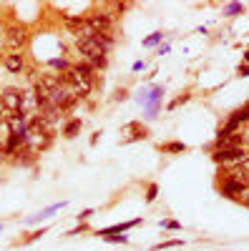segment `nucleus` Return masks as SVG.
I'll return each instance as SVG.
<instances>
[{
  "mask_svg": "<svg viewBox=\"0 0 249 251\" xmlns=\"http://www.w3.org/2000/svg\"><path fill=\"white\" fill-rule=\"evenodd\" d=\"M186 100H189V96H181V98H176V100L169 103V108H176V106H181V103H186Z\"/></svg>",
  "mask_w": 249,
  "mask_h": 251,
  "instance_id": "obj_24",
  "label": "nucleus"
},
{
  "mask_svg": "<svg viewBox=\"0 0 249 251\" xmlns=\"http://www.w3.org/2000/svg\"><path fill=\"white\" fill-rule=\"evenodd\" d=\"M68 201H60V203H53V206H48V208H43V211L40 214H35V216H30L28 219V224H35V221H40V219H48L51 214H55V211H60V208H63Z\"/></svg>",
  "mask_w": 249,
  "mask_h": 251,
  "instance_id": "obj_13",
  "label": "nucleus"
},
{
  "mask_svg": "<svg viewBox=\"0 0 249 251\" xmlns=\"http://www.w3.org/2000/svg\"><path fill=\"white\" fill-rule=\"evenodd\" d=\"M0 106H3L5 113L23 111V91H18V88H3V91H0Z\"/></svg>",
  "mask_w": 249,
  "mask_h": 251,
  "instance_id": "obj_1",
  "label": "nucleus"
},
{
  "mask_svg": "<svg viewBox=\"0 0 249 251\" xmlns=\"http://www.w3.org/2000/svg\"><path fill=\"white\" fill-rule=\"evenodd\" d=\"M81 128H83V121H81V118H73V121H68V123L63 126V136H66V138H76Z\"/></svg>",
  "mask_w": 249,
  "mask_h": 251,
  "instance_id": "obj_14",
  "label": "nucleus"
},
{
  "mask_svg": "<svg viewBox=\"0 0 249 251\" xmlns=\"http://www.w3.org/2000/svg\"><path fill=\"white\" fill-rule=\"evenodd\" d=\"M91 40H93V43H96L103 53H106V55H109V50L116 46V38H113L111 33H93V35H91Z\"/></svg>",
  "mask_w": 249,
  "mask_h": 251,
  "instance_id": "obj_12",
  "label": "nucleus"
},
{
  "mask_svg": "<svg viewBox=\"0 0 249 251\" xmlns=\"http://www.w3.org/2000/svg\"><path fill=\"white\" fill-rule=\"evenodd\" d=\"M219 188H221V194H224V196L239 199V196H244V194L249 191V183H244V181H239V178H224Z\"/></svg>",
  "mask_w": 249,
  "mask_h": 251,
  "instance_id": "obj_8",
  "label": "nucleus"
},
{
  "mask_svg": "<svg viewBox=\"0 0 249 251\" xmlns=\"http://www.w3.org/2000/svg\"><path fill=\"white\" fill-rule=\"evenodd\" d=\"M161 38H164V33H151L146 40H143V46H146V48H154V46L161 43Z\"/></svg>",
  "mask_w": 249,
  "mask_h": 251,
  "instance_id": "obj_19",
  "label": "nucleus"
},
{
  "mask_svg": "<svg viewBox=\"0 0 249 251\" xmlns=\"http://www.w3.org/2000/svg\"><path fill=\"white\" fill-rule=\"evenodd\" d=\"M242 201H244V206H247V208H249V191H247V194H244V199H242Z\"/></svg>",
  "mask_w": 249,
  "mask_h": 251,
  "instance_id": "obj_32",
  "label": "nucleus"
},
{
  "mask_svg": "<svg viewBox=\"0 0 249 251\" xmlns=\"http://www.w3.org/2000/svg\"><path fill=\"white\" fill-rule=\"evenodd\" d=\"M242 13H244V3H226L224 5V15L226 18H237Z\"/></svg>",
  "mask_w": 249,
  "mask_h": 251,
  "instance_id": "obj_16",
  "label": "nucleus"
},
{
  "mask_svg": "<svg viewBox=\"0 0 249 251\" xmlns=\"http://www.w3.org/2000/svg\"><path fill=\"white\" fill-rule=\"evenodd\" d=\"M161 151H164V153H184V151H186V143H181V141L164 143V146H161Z\"/></svg>",
  "mask_w": 249,
  "mask_h": 251,
  "instance_id": "obj_15",
  "label": "nucleus"
},
{
  "mask_svg": "<svg viewBox=\"0 0 249 251\" xmlns=\"http://www.w3.org/2000/svg\"><path fill=\"white\" fill-rule=\"evenodd\" d=\"M106 241H111V244H129V236H106Z\"/></svg>",
  "mask_w": 249,
  "mask_h": 251,
  "instance_id": "obj_23",
  "label": "nucleus"
},
{
  "mask_svg": "<svg viewBox=\"0 0 249 251\" xmlns=\"http://www.w3.org/2000/svg\"><path fill=\"white\" fill-rule=\"evenodd\" d=\"M249 153L244 149H219V151H212V161L219 163V166H234V163H242Z\"/></svg>",
  "mask_w": 249,
  "mask_h": 251,
  "instance_id": "obj_2",
  "label": "nucleus"
},
{
  "mask_svg": "<svg viewBox=\"0 0 249 251\" xmlns=\"http://www.w3.org/2000/svg\"><path fill=\"white\" fill-rule=\"evenodd\" d=\"M91 216H93V208H86V211H83L78 219H83V221H86V219H91Z\"/></svg>",
  "mask_w": 249,
  "mask_h": 251,
  "instance_id": "obj_28",
  "label": "nucleus"
},
{
  "mask_svg": "<svg viewBox=\"0 0 249 251\" xmlns=\"http://www.w3.org/2000/svg\"><path fill=\"white\" fill-rule=\"evenodd\" d=\"M229 118H232V121H237V123L242 126V123H247V121H249V108H247V106H244V108H237L234 113H229Z\"/></svg>",
  "mask_w": 249,
  "mask_h": 251,
  "instance_id": "obj_18",
  "label": "nucleus"
},
{
  "mask_svg": "<svg viewBox=\"0 0 249 251\" xmlns=\"http://www.w3.org/2000/svg\"><path fill=\"white\" fill-rule=\"evenodd\" d=\"M239 166H242V169H244V171H249V156H247V158H244V161H242Z\"/></svg>",
  "mask_w": 249,
  "mask_h": 251,
  "instance_id": "obj_30",
  "label": "nucleus"
},
{
  "mask_svg": "<svg viewBox=\"0 0 249 251\" xmlns=\"http://www.w3.org/2000/svg\"><path fill=\"white\" fill-rule=\"evenodd\" d=\"M156 194H159V186L156 183H151L149 188H146V201L151 203V201H156Z\"/></svg>",
  "mask_w": 249,
  "mask_h": 251,
  "instance_id": "obj_21",
  "label": "nucleus"
},
{
  "mask_svg": "<svg viewBox=\"0 0 249 251\" xmlns=\"http://www.w3.org/2000/svg\"><path fill=\"white\" fill-rule=\"evenodd\" d=\"M28 123H30V116L23 111L5 113V126L10 128V133H28Z\"/></svg>",
  "mask_w": 249,
  "mask_h": 251,
  "instance_id": "obj_6",
  "label": "nucleus"
},
{
  "mask_svg": "<svg viewBox=\"0 0 249 251\" xmlns=\"http://www.w3.org/2000/svg\"><path fill=\"white\" fill-rule=\"evenodd\" d=\"M161 226H164V228H169V231H176V228H181L179 221H161Z\"/></svg>",
  "mask_w": 249,
  "mask_h": 251,
  "instance_id": "obj_22",
  "label": "nucleus"
},
{
  "mask_svg": "<svg viewBox=\"0 0 249 251\" xmlns=\"http://www.w3.org/2000/svg\"><path fill=\"white\" fill-rule=\"evenodd\" d=\"M76 48H78V53H81L83 58H86V63H93L96 58H103V55H106V53H103V50L93 43L91 38H81V40H76Z\"/></svg>",
  "mask_w": 249,
  "mask_h": 251,
  "instance_id": "obj_7",
  "label": "nucleus"
},
{
  "mask_svg": "<svg viewBox=\"0 0 249 251\" xmlns=\"http://www.w3.org/2000/svg\"><path fill=\"white\" fill-rule=\"evenodd\" d=\"M247 108H249V103H247Z\"/></svg>",
  "mask_w": 249,
  "mask_h": 251,
  "instance_id": "obj_33",
  "label": "nucleus"
},
{
  "mask_svg": "<svg viewBox=\"0 0 249 251\" xmlns=\"http://www.w3.org/2000/svg\"><path fill=\"white\" fill-rule=\"evenodd\" d=\"M169 48H171L169 43H166V46H161V48H159V55H164V53H169Z\"/></svg>",
  "mask_w": 249,
  "mask_h": 251,
  "instance_id": "obj_29",
  "label": "nucleus"
},
{
  "mask_svg": "<svg viewBox=\"0 0 249 251\" xmlns=\"http://www.w3.org/2000/svg\"><path fill=\"white\" fill-rule=\"evenodd\" d=\"M23 146H26V133H10V138L3 146V153L5 156H13L18 149H23Z\"/></svg>",
  "mask_w": 249,
  "mask_h": 251,
  "instance_id": "obj_11",
  "label": "nucleus"
},
{
  "mask_svg": "<svg viewBox=\"0 0 249 251\" xmlns=\"http://www.w3.org/2000/svg\"><path fill=\"white\" fill-rule=\"evenodd\" d=\"M46 231H43V228H40V231H35V234H30L28 239H26V244H30V241H35V239H40V236H43Z\"/></svg>",
  "mask_w": 249,
  "mask_h": 251,
  "instance_id": "obj_26",
  "label": "nucleus"
},
{
  "mask_svg": "<svg viewBox=\"0 0 249 251\" xmlns=\"http://www.w3.org/2000/svg\"><path fill=\"white\" fill-rule=\"evenodd\" d=\"M86 20H88V25H91L96 33H111V28H113V15L106 13V10L91 13V15H86Z\"/></svg>",
  "mask_w": 249,
  "mask_h": 251,
  "instance_id": "obj_5",
  "label": "nucleus"
},
{
  "mask_svg": "<svg viewBox=\"0 0 249 251\" xmlns=\"http://www.w3.org/2000/svg\"><path fill=\"white\" fill-rule=\"evenodd\" d=\"M161 98H164V86H154L151 93H141V96H138V103H143V106H146L149 118H154V116L159 113V108H161Z\"/></svg>",
  "mask_w": 249,
  "mask_h": 251,
  "instance_id": "obj_4",
  "label": "nucleus"
},
{
  "mask_svg": "<svg viewBox=\"0 0 249 251\" xmlns=\"http://www.w3.org/2000/svg\"><path fill=\"white\" fill-rule=\"evenodd\" d=\"M48 66H51L53 71H63V73H66V71L71 68V63H68L63 55H60V58H51V60H48Z\"/></svg>",
  "mask_w": 249,
  "mask_h": 251,
  "instance_id": "obj_17",
  "label": "nucleus"
},
{
  "mask_svg": "<svg viewBox=\"0 0 249 251\" xmlns=\"http://www.w3.org/2000/svg\"><path fill=\"white\" fill-rule=\"evenodd\" d=\"M26 43H28V28L10 25L5 30V46L10 48V53H20V48H23Z\"/></svg>",
  "mask_w": 249,
  "mask_h": 251,
  "instance_id": "obj_3",
  "label": "nucleus"
},
{
  "mask_svg": "<svg viewBox=\"0 0 249 251\" xmlns=\"http://www.w3.org/2000/svg\"><path fill=\"white\" fill-rule=\"evenodd\" d=\"M184 241L181 239H171V241H164V244H159L156 246V251H161V249H174V246H181Z\"/></svg>",
  "mask_w": 249,
  "mask_h": 251,
  "instance_id": "obj_20",
  "label": "nucleus"
},
{
  "mask_svg": "<svg viewBox=\"0 0 249 251\" xmlns=\"http://www.w3.org/2000/svg\"><path fill=\"white\" fill-rule=\"evenodd\" d=\"M143 68H146V63H143V60H136V63H134V71H136V73L143 71Z\"/></svg>",
  "mask_w": 249,
  "mask_h": 251,
  "instance_id": "obj_27",
  "label": "nucleus"
},
{
  "mask_svg": "<svg viewBox=\"0 0 249 251\" xmlns=\"http://www.w3.org/2000/svg\"><path fill=\"white\" fill-rule=\"evenodd\" d=\"M3 63H5V71H8V73L20 75V73L26 71V55H23V53H8V55L3 58Z\"/></svg>",
  "mask_w": 249,
  "mask_h": 251,
  "instance_id": "obj_9",
  "label": "nucleus"
},
{
  "mask_svg": "<svg viewBox=\"0 0 249 251\" xmlns=\"http://www.w3.org/2000/svg\"><path fill=\"white\" fill-rule=\"evenodd\" d=\"M237 75H239V78H247V75H249V66H239V68H237Z\"/></svg>",
  "mask_w": 249,
  "mask_h": 251,
  "instance_id": "obj_25",
  "label": "nucleus"
},
{
  "mask_svg": "<svg viewBox=\"0 0 249 251\" xmlns=\"http://www.w3.org/2000/svg\"><path fill=\"white\" fill-rule=\"evenodd\" d=\"M141 224V219H134V221H126V224H116V226H109V228H101L98 231V236H111V234H126L129 228H134V226H138Z\"/></svg>",
  "mask_w": 249,
  "mask_h": 251,
  "instance_id": "obj_10",
  "label": "nucleus"
},
{
  "mask_svg": "<svg viewBox=\"0 0 249 251\" xmlns=\"http://www.w3.org/2000/svg\"><path fill=\"white\" fill-rule=\"evenodd\" d=\"M244 66H249V48L244 50Z\"/></svg>",
  "mask_w": 249,
  "mask_h": 251,
  "instance_id": "obj_31",
  "label": "nucleus"
}]
</instances>
